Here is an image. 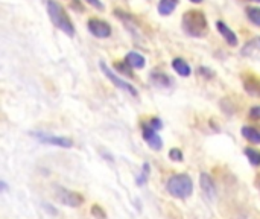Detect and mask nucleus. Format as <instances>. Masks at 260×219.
<instances>
[{"label": "nucleus", "mask_w": 260, "mask_h": 219, "mask_svg": "<svg viewBox=\"0 0 260 219\" xmlns=\"http://www.w3.org/2000/svg\"><path fill=\"white\" fill-rule=\"evenodd\" d=\"M101 70L104 72V75L110 79V81L117 87V88H121V90H124V91H127L128 94H131V96H134V97H137L138 96V91L135 90V87L134 86H131L130 83H125L124 79H121L119 76H116L110 69H108V66L105 64V63H101Z\"/></svg>", "instance_id": "39448f33"}, {"label": "nucleus", "mask_w": 260, "mask_h": 219, "mask_svg": "<svg viewBox=\"0 0 260 219\" xmlns=\"http://www.w3.org/2000/svg\"><path fill=\"white\" fill-rule=\"evenodd\" d=\"M216 29L219 31V34L224 37V40H225V42L230 46H237V37H236V34L224 22H216Z\"/></svg>", "instance_id": "9d476101"}, {"label": "nucleus", "mask_w": 260, "mask_h": 219, "mask_svg": "<svg viewBox=\"0 0 260 219\" xmlns=\"http://www.w3.org/2000/svg\"><path fill=\"white\" fill-rule=\"evenodd\" d=\"M55 196L56 200L67 206V207H81L84 204V196L79 193V192H73V190H69L66 187H59V186H55Z\"/></svg>", "instance_id": "20e7f679"}, {"label": "nucleus", "mask_w": 260, "mask_h": 219, "mask_svg": "<svg viewBox=\"0 0 260 219\" xmlns=\"http://www.w3.org/2000/svg\"><path fill=\"white\" fill-rule=\"evenodd\" d=\"M148 125H149L151 128H154L155 131H158V130H162V128H163V124H162V121H160L158 117H152Z\"/></svg>", "instance_id": "b1692460"}, {"label": "nucleus", "mask_w": 260, "mask_h": 219, "mask_svg": "<svg viewBox=\"0 0 260 219\" xmlns=\"http://www.w3.org/2000/svg\"><path fill=\"white\" fill-rule=\"evenodd\" d=\"M190 2H193V3H201L203 0H190Z\"/></svg>", "instance_id": "cd10ccee"}, {"label": "nucleus", "mask_w": 260, "mask_h": 219, "mask_svg": "<svg viewBox=\"0 0 260 219\" xmlns=\"http://www.w3.org/2000/svg\"><path fill=\"white\" fill-rule=\"evenodd\" d=\"M47 12H49V17L52 20V23L58 29H61L63 32H66L70 37L75 35V28H73V23H72L70 17L67 15L66 9L59 5L58 2H55V0H47Z\"/></svg>", "instance_id": "f03ea898"}, {"label": "nucleus", "mask_w": 260, "mask_h": 219, "mask_svg": "<svg viewBox=\"0 0 260 219\" xmlns=\"http://www.w3.org/2000/svg\"><path fill=\"white\" fill-rule=\"evenodd\" d=\"M183 28L192 37H204L207 34V20L201 11H187L183 15Z\"/></svg>", "instance_id": "7ed1b4c3"}, {"label": "nucleus", "mask_w": 260, "mask_h": 219, "mask_svg": "<svg viewBox=\"0 0 260 219\" xmlns=\"http://www.w3.org/2000/svg\"><path fill=\"white\" fill-rule=\"evenodd\" d=\"M142 135H143V140L149 145L151 149L154 151H160L163 148V140L162 137L157 134V131L154 128H151L149 125H143V130H142Z\"/></svg>", "instance_id": "6e6552de"}, {"label": "nucleus", "mask_w": 260, "mask_h": 219, "mask_svg": "<svg viewBox=\"0 0 260 219\" xmlns=\"http://www.w3.org/2000/svg\"><path fill=\"white\" fill-rule=\"evenodd\" d=\"M148 176H149V165L145 163L143 168H142V174H140V176H137V184L138 186H143L148 180Z\"/></svg>", "instance_id": "aec40b11"}, {"label": "nucleus", "mask_w": 260, "mask_h": 219, "mask_svg": "<svg viewBox=\"0 0 260 219\" xmlns=\"http://www.w3.org/2000/svg\"><path fill=\"white\" fill-rule=\"evenodd\" d=\"M199 186H201L203 192L210 198V200H215V196H216V184L213 181V178L203 172L201 175H199Z\"/></svg>", "instance_id": "1a4fd4ad"}, {"label": "nucleus", "mask_w": 260, "mask_h": 219, "mask_svg": "<svg viewBox=\"0 0 260 219\" xmlns=\"http://www.w3.org/2000/svg\"><path fill=\"white\" fill-rule=\"evenodd\" d=\"M245 90L251 94H256L259 91V81L256 78H247L245 79Z\"/></svg>", "instance_id": "6ab92c4d"}, {"label": "nucleus", "mask_w": 260, "mask_h": 219, "mask_svg": "<svg viewBox=\"0 0 260 219\" xmlns=\"http://www.w3.org/2000/svg\"><path fill=\"white\" fill-rule=\"evenodd\" d=\"M166 190L178 200H187L193 192V181L187 174H176L168 180Z\"/></svg>", "instance_id": "f257e3e1"}, {"label": "nucleus", "mask_w": 260, "mask_h": 219, "mask_svg": "<svg viewBox=\"0 0 260 219\" xmlns=\"http://www.w3.org/2000/svg\"><path fill=\"white\" fill-rule=\"evenodd\" d=\"M250 117H251V119H260V105L251 107V110H250Z\"/></svg>", "instance_id": "a878e982"}, {"label": "nucleus", "mask_w": 260, "mask_h": 219, "mask_svg": "<svg viewBox=\"0 0 260 219\" xmlns=\"http://www.w3.org/2000/svg\"><path fill=\"white\" fill-rule=\"evenodd\" d=\"M34 137L38 138L42 143H47L52 146H59V148H72L73 146V142L67 137H58V135H52V134H46V132H35Z\"/></svg>", "instance_id": "423d86ee"}, {"label": "nucleus", "mask_w": 260, "mask_h": 219, "mask_svg": "<svg viewBox=\"0 0 260 219\" xmlns=\"http://www.w3.org/2000/svg\"><path fill=\"white\" fill-rule=\"evenodd\" d=\"M250 2H257V3H260V0H250Z\"/></svg>", "instance_id": "c85d7f7f"}, {"label": "nucleus", "mask_w": 260, "mask_h": 219, "mask_svg": "<svg viewBox=\"0 0 260 219\" xmlns=\"http://www.w3.org/2000/svg\"><path fill=\"white\" fill-rule=\"evenodd\" d=\"M169 158L173 162H183V152L179 151L178 148H172L169 151Z\"/></svg>", "instance_id": "5701e85b"}, {"label": "nucleus", "mask_w": 260, "mask_h": 219, "mask_svg": "<svg viewBox=\"0 0 260 219\" xmlns=\"http://www.w3.org/2000/svg\"><path fill=\"white\" fill-rule=\"evenodd\" d=\"M44 207H46V210H47V212H50V213H53V215L56 213V210H53V209H52V206H47V204H46Z\"/></svg>", "instance_id": "bb28decb"}, {"label": "nucleus", "mask_w": 260, "mask_h": 219, "mask_svg": "<svg viewBox=\"0 0 260 219\" xmlns=\"http://www.w3.org/2000/svg\"><path fill=\"white\" fill-rule=\"evenodd\" d=\"M86 2L90 3L93 8H96V9H99V11H104V9H105V6L102 5L101 0H86Z\"/></svg>", "instance_id": "393cba45"}, {"label": "nucleus", "mask_w": 260, "mask_h": 219, "mask_svg": "<svg viewBox=\"0 0 260 219\" xmlns=\"http://www.w3.org/2000/svg\"><path fill=\"white\" fill-rule=\"evenodd\" d=\"M172 67H173V70H175L178 75H181V76H184V78L190 76V73H192L190 66L184 61V59H181V58H175L173 61H172Z\"/></svg>", "instance_id": "9b49d317"}, {"label": "nucleus", "mask_w": 260, "mask_h": 219, "mask_svg": "<svg viewBox=\"0 0 260 219\" xmlns=\"http://www.w3.org/2000/svg\"><path fill=\"white\" fill-rule=\"evenodd\" d=\"M247 15L251 23L260 26V8H247Z\"/></svg>", "instance_id": "a211bd4d"}, {"label": "nucleus", "mask_w": 260, "mask_h": 219, "mask_svg": "<svg viewBox=\"0 0 260 219\" xmlns=\"http://www.w3.org/2000/svg\"><path fill=\"white\" fill-rule=\"evenodd\" d=\"M91 215L96 218V219H107V213L105 210L99 206V204H93L91 206Z\"/></svg>", "instance_id": "4be33fe9"}, {"label": "nucleus", "mask_w": 260, "mask_h": 219, "mask_svg": "<svg viewBox=\"0 0 260 219\" xmlns=\"http://www.w3.org/2000/svg\"><path fill=\"white\" fill-rule=\"evenodd\" d=\"M88 31L97 37V38H107L111 35V28L107 22L99 18H90L88 20Z\"/></svg>", "instance_id": "0eeeda50"}, {"label": "nucleus", "mask_w": 260, "mask_h": 219, "mask_svg": "<svg viewBox=\"0 0 260 219\" xmlns=\"http://www.w3.org/2000/svg\"><path fill=\"white\" fill-rule=\"evenodd\" d=\"M114 69L116 70H119L121 73H124V75H127V76H130V78H132V73H131V66L125 61V63H116L114 64Z\"/></svg>", "instance_id": "412c9836"}, {"label": "nucleus", "mask_w": 260, "mask_h": 219, "mask_svg": "<svg viewBox=\"0 0 260 219\" xmlns=\"http://www.w3.org/2000/svg\"><path fill=\"white\" fill-rule=\"evenodd\" d=\"M241 132L248 142L254 143V145H260V131L259 130H256L253 127H242Z\"/></svg>", "instance_id": "ddd939ff"}, {"label": "nucleus", "mask_w": 260, "mask_h": 219, "mask_svg": "<svg viewBox=\"0 0 260 219\" xmlns=\"http://www.w3.org/2000/svg\"><path fill=\"white\" fill-rule=\"evenodd\" d=\"M151 81L157 86V87H169L171 86V79L168 75L162 73V72H152L151 73Z\"/></svg>", "instance_id": "dca6fc26"}, {"label": "nucleus", "mask_w": 260, "mask_h": 219, "mask_svg": "<svg viewBox=\"0 0 260 219\" xmlns=\"http://www.w3.org/2000/svg\"><path fill=\"white\" fill-rule=\"evenodd\" d=\"M245 155H247L248 162L253 166H260V151H257L254 148H247L245 149Z\"/></svg>", "instance_id": "f3484780"}, {"label": "nucleus", "mask_w": 260, "mask_h": 219, "mask_svg": "<svg viewBox=\"0 0 260 219\" xmlns=\"http://www.w3.org/2000/svg\"><path fill=\"white\" fill-rule=\"evenodd\" d=\"M125 61L132 67V69H143L145 67V58L137 53V52H130L125 56Z\"/></svg>", "instance_id": "f8f14e48"}, {"label": "nucleus", "mask_w": 260, "mask_h": 219, "mask_svg": "<svg viewBox=\"0 0 260 219\" xmlns=\"http://www.w3.org/2000/svg\"><path fill=\"white\" fill-rule=\"evenodd\" d=\"M176 5H178V0H160L158 12L162 15H169L175 11Z\"/></svg>", "instance_id": "2eb2a0df"}, {"label": "nucleus", "mask_w": 260, "mask_h": 219, "mask_svg": "<svg viewBox=\"0 0 260 219\" xmlns=\"http://www.w3.org/2000/svg\"><path fill=\"white\" fill-rule=\"evenodd\" d=\"M260 52V37H256L251 42H248L242 50V55L245 56H256Z\"/></svg>", "instance_id": "4468645a"}]
</instances>
